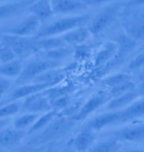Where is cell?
Returning a JSON list of instances; mask_svg holds the SVG:
<instances>
[{
  "mask_svg": "<svg viewBox=\"0 0 144 152\" xmlns=\"http://www.w3.org/2000/svg\"><path fill=\"white\" fill-rule=\"evenodd\" d=\"M92 16L88 14H77L71 15H63V17L51 21L41 29L36 34V37H45L50 36H61L66 32L79 26H87Z\"/></svg>",
  "mask_w": 144,
  "mask_h": 152,
  "instance_id": "cell-1",
  "label": "cell"
},
{
  "mask_svg": "<svg viewBox=\"0 0 144 152\" xmlns=\"http://www.w3.org/2000/svg\"><path fill=\"white\" fill-rule=\"evenodd\" d=\"M61 62L54 61L48 59H35L29 61L25 65L21 73L16 78L15 84L17 86L23 85L33 82L36 77L48 70L59 68Z\"/></svg>",
  "mask_w": 144,
  "mask_h": 152,
  "instance_id": "cell-2",
  "label": "cell"
},
{
  "mask_svg": "<svg viewBox=\"0 0 144 152\" xmlns=\"http://www.w3.org/2000/svg\"><path fill=\"white\" fill-rule=\"evenodd\" d=\"M37 37H20L1 33L0 41L8 45L15 52L17 57H25L33 52L38 51L36 48Z\"/></svg>",
  "mask_w": 144,
  "mask_h": 152,
  "instance_id": "cell-3",
  "label": "cell"
},
{
  "mask_svg": "<svg viewBox=\"0 0 144 152\" xmlns=\"http://www.w3.org/2000/svg\"><path fill=\"white\" fill-rule=\"evenodd\" d=\"M120 9V6L118 4L108 5L92 17L88 26L92 35H98L113 24L119 15Z\"/></svg>",
  "mask_w": 144,
  "mask_h": 152,
  "instance_id": "cell-4",
  "label": "cell"
},
{
  "mask_svg": "<svg viewBox=\"0 0 144 152\" xmlns=\"http://www.w3.org/2000/svg\"><path fill=\"white\" fill-rule=\"evenodd\" d=\"M114 41L118 44V49L114 59L103 68L105 72H108L113 68L119 66L138 45L137 41H136L126 32L119 34L115 37Z\"/></svg>",
  "mask_w": 144,
  "mask_h": 152,
  "instance_id": "cell-5",
  "label": "cell"
},
{
  "mask_svg": "<svg viewBox=\"0 0 144 152\" xmlns=\"http://www.w3.org/2000/svg\"><path fill=\"white\" fill-rule=\"evenodd\" d=\"M42 22L35 15L29 14L17 23L2 30V33L20 37H33L42 27Z\"/></svg>",
  "mask_w": 144,
  "mask_h": 152,
  "instance_id": "cell-6",
  "label": "cell"
},
{
  "mask_svg": "<svg viewBox=\"0 0 144 152\" xmlns=\"http://www.w3.org/2000/svg\"><path fill=\"white\" fill-rule=\"evenodd\" d=\"M111 98V95L108 94H97L92 95L83 104L81 105L77 112L72 116V119L76 122L83 121L91 114L95 112L97 110L106 104Z\"/></svg>",
  "mask_w": 144,
  "mask_h": 152,
  "instance_id": "cell-7",
  "label": "cell"
},
{
  "mask_svg": "<svg viewBox=\"0 0 144 152\" xmlns=\"http://www.w3.org/2000/svg\"><path fill=\"white\" fill-rule=\"evenodd\" d=\"M52 110L51 102L44 91L30 95L23 99L21 112L22 113H37L42 114Z\"/></svg>",
  "mask_w": 144,
  "mask_h": 152,
  "instance_id": "cell-8",
  "label": "cell"
},
{
  "mask_svg": "<svg viewBox=\"0 0 144 152\" xmlns=\"http://www.w3.org/2000/svg\"><path fill=\"white\" fill-rule=\"evenodd\" d=\"M112 135L121 142H144V122L132 123L126 127L114 131Z\"/></svg>",
  "mask_w": 144,
  "mask_h": 152,
  "instance_id": "cell-9",
  "label": "cell"
},
{
  "mask_svg": "<svg viewBox=\"0 0 144 152\" xmlns=\"http://www.w3.org/2000/svg\"><path fill=\"white\" fill-rule=\"evenodd\" d=\"M54 15H71L81 14L88 8L83 0H51Z\"/></svg>",
  "mask_w": 144,
  "mask_h": 152,
  "instance_id": "cell-10",
  "label": "cell"
},
{
  "mask_svg": "<svg viewBox=\"0 0 144 152\" xmlns=\"http://www.w3.org/2000/svg\"><path fill=\"white\" fill-rule=\"evenodd\" d=\"M52 86L47 83H36V82H32L29 83H25L23 85L17 86L10 94L8 99L5 101L9 102V101H16V100H23L26 97L32 95L34 94L39 93V92L44 91L47 88H50Z\"/></svg>",
  "mask_w": 144,
  "mask_h": 152,
  "instance_id": "cell-11",
  "label": "cell"
},
{
  "mask_svg": "<svg viewBox=\"0 0 144 152\" xmlns=\"http://www.w3.org/2000/svg\"><path fill=\"white\" fill-rule=\"evenodd\" d=\"M118 117V124L130 122L144 116V96L140 97L125 109L115 110Z\"/></svg>",
  "mask_w": 144,
  "mask_h": 152,
  "instance_id": "cell-12",
  "label": "cell"
},
{
  "mask_svg": "<svg viewBox=\"0 0 144 152\" xmlns=\"http://www.w3.org/2000/svg\"><path fill=\"white\" fill-rule=\"evenodd\" d=\"M27 133L12 127H6L0 130V148L9 150L20 144Z\"/></svg>",
  "mask_w": 144,
  "mask_h": 152,
  "instance_id": "cell-13",
  "label": "cell"
},
{
  "mask_svg": "<svg viewBox=\"0 0 144 152\" xmlns=\"http://www.w3.org/2000/svg\"><path fill=\"white\" fill-rule=\"evenodd\" d=\"M25 8L27 12L35 15L42 24L54 15L51 0H36L29 4Z\"/></svg>",
  "mask_w": 144,
  "mask_h": 152,
  "instance_id": "cell-14",
  "label": "cell"
},
{
  "mask_svg": "<svg viewBox=\"0 0 144 152\" xmlns=\"http://www.w3.org/2000/svg\"><path fill=\"white\" fill-rule=\"evenodd\" d=\"M97 132L92 128L85 127L72 140L71 145L75 151L78 152L88 151L93 146L97 138Z\"/></svg>",
  "mask_w": 144,
  "mask_h": 152,
  "instance_id": "cell-15",
  "label": "cell"
},
{
  "mask_svg": "<svg viewBox=\"0 0 144 152\" xmlns=\"http://www.w3.org/2000/svg\"><path fill=\"white\" fill-rule=\"evenodd\" d=\"M118 49V44L115 41L104 43L97 50L94 57V65L97 68L103 69L114 59Z\"/></svg>",
  "mask_w": 144,
  "mask_h": 152,
  "instance_id": "cell-16",
  "label": "cell"
},
{
  "mask_svg": "<svg viewBox=\"0 0 144 152\" xmlns=\"http://www.w3.org/2000/svg\"><path fill=\"white\" fill-rule=\"evenodd\" d=\"M91 36H92V33L88 26L87 27L86 26H83L76 27L61 35V37L68 45L76 47V46L84 44L86 42L89 40Z\"/></svg>",
  "mask_w": 144,
  "mask_h": 152,
  "instance_id": "cell-17",
  "label": "cell"
},
{
  "mask_svg": "<svg viewBox=\"0 0 144 152\" xmlns=\"http://www.w3.org/2000/svg\"><path fill=\"white\" fill-rule=\"evenodd\" d=\"M141 97L137 90L128 92L118 96L112 97L108 103L106 108L108 110H117L125 109L129 106L131 104L136 101L137 99Z\"/></svg>",
  "mask_w": 144,
  "mask_h": 152,
  "instance_id": "cell-18",
  "label": "cell"
},
{
  "mask_svg": "<svg viewBox=\"0 0 144 152\" xmlns=\"http://www.w3.org/2000/svg\"><path fill=\"white\" fill-rule=\"evenodd\" d=\"M23 63L20 59L0 64V76L7 78H17L23 70Z\"/></svg>",
  "mask_w": 144,
  "mask_h": 152,
  "instance_id": "cell-19",
  "label": "cell"
},
{
  "mask_svg": "<svg viewBox=\"0 0 144 152\" xmlns=\"http://www.w3.org/2000/svg\"><path fill=\"white\" fill-rule=\"evenodd\" d=\"M58 115H59V111L54 109L48 110L44 113H42L38 116L36 122L33 123V125L28 129L27 134H34L37 131H40L41 129H44L45 128H47Z\"/></svg>",
  "mask_w": 144,
  "mask_h": 152,
  "instance_id": "cell-20",
  "label": "cell"
},
{
  "mask_svg": "<svg viewBox=\"0 0 144 152\" xmlns=\"http://www.w3.org/2000/svg\"><path fill=\"white\" fill-rule=\"evenodd\" d=\"M68 45L63 40L61 36H50L45 37H40L36 40V48L37 50L47 51L51 49H57Z\"/></svg>",
  "mask_w": 144,
  "mask_h": 152,
  "instance_id": "cell-21",
  "label": "cell"
},
{
  "mask_svg": "<svg viewBox=\"0 0 144 152\" xmlns=\"http://www.w3.org/2000/svg\"><path fill=\"white\" fill-rule=\"evenodd\" d=\"M64 77H65V74L59 67V68L48 70L44 73H42V75L38 76L33 82L47 83L53 87V86L58 85L60 82L64 79Z\"/></svg>",
  "mask_w": 144,
  "mask_h": 152,
  "instance_id": "cell-22",
  "label": "cell"
},
{
  "mask_svg": "<svg viewBox=\"0 0 144 152\" xmlns=\"http://www.w3.org/2000/svg\"><path fill=\"white\" fill-rule=\"evenodd\" d=\"M26 6L27 3L25 0L0 4V20L15 15Z\"/></svg>",
  "mask_w": 144,
  "mask_h": 152,
  "instance_id": "cell-23",
  "label": "cell"
},
{
  "mask_svg": "<svg viewBox=\"0 0 144 152\" xmlns=\"http://www.w3.org/2000/svg\"><path fill=\"white\" fill-rule=\"evenodd\" d=\"M42 52H43L44 57L46 59L60 62L61 61H64L68 57L74 55L75 49L72 46L66 45L64 47H60V48L51 49V50H47V51H42Z\"/></svg>",
  "mask_w": 144,
  "mask_h": 152,
  "instance_id": "cell-24",
  "label": "cell"
},
{
  "mask_svg": "<svg viewBox=\"0 0 144 152\" xmlns=\"http://www.w3.org/2000/svg\"><path fill=\"white\" fill-rule=\"evenodd\" d=\"M121 146L122 142L113 136L93 145L87 152H118Z\"/></svg>",
  "mask_w": 144,
  "mask_h": 152,
  "instance_id": "cell-25",
  "label": "cell"
},
{
  "mask_svg": "<svg viewBox=\"0 0 144 152\" xmlns=\"http://www.w3.org/2000/svg\"><path fill=\"white\" fill-rule=\"evenodd\" d=\"M130 81H133L131 75H129L127 73L118 72L106 77L103 80L102 83L105 87L108 88L109 89H112L114 88L122 85V84L128 83Z\"/></svg>",
  "mask_w": 144,
  "mask_h": 152,
  "instance_id": "cell-26",
  "label": "cell"
},
{
  "mask_svg": "<svg viewBox=\"0 0 144 152\" xmlns=\"http://www.w3.org/2000/svg\"><path fill=\"white\" fill-rule=\"evenodd\" d=\"M68 122L67 121H65L64 118L59 119V120H55L54 119L53 122H51L48 125L47 128H45L44 132L42 134L41 140H47L54 137L55 135L61 133L65 128H66V124Z\"/></svg>",
  "mask_w": 144,
  "mask_h": 152,
  "instance_id": "cell-27",
  "label": "cell"
},
{
  "mask_svg": "<svg viewBox=\"0 0 144 152\" xmlns=\"http://www.w3.org/2000/svg\"><path fill=\"white\" fill-rule=\"evenodd\" d=\"M22 101H4L0 105V118H10L21 111Z\"/></svg>",
  "mask_w": 144,
  "mask_h": 152,
  "instance_id": "cell-28",
  "label": "cell"
},
{
  "mask_svg": "<svg viewBox=\"0 0 144 152\" xmlns=\"http://www.w3.org/2000/svg\"><path fill=\"white\" fill-rule=\"evenodd\" d=\"M40 115L37 113H23L13 121V126L17 129L25 131V129H29L33 125Z\"/></svg>",
  "mask_w": 144,
  "mask_h": 152,
  "instance_id": "cell-29",
  "label": "cell"
},
{
  "mask_svg": "<svg viewBox=\"0 0 144 152\" xmlns=\"http://www.w3.org/2000/svg\"><path fill=\"white\" fill-rule=\"evenodd\" d=\"M126 32L138 43L144 41V21H137L128 25Z\"/></svg>",
  "mask_w": 144,
  "mask_h": 152,
  "instance_id": "cell-30",
  "label": "cell"
},
{
  "mask_svg": "<svg viewBox=\"0 0 144 152\" xmlns=\"http://www.w3.org/2000/svg\"><path fill=\"white\" fill-rule=\"evenodd\" d=\"M69 91H70V87H58L57 85H55L44 90V93L48 98V99L50 100V102H52L57 98L68 94Z\"/></svg>",
  "mask_w": 144,
  "mask_h": 152,
  "instance_id": "cell-31",
  "label": "cell"
},
{
  "mask_svg": "<svg viewBox=\"0 0 144 152\" xmlns=\"http://www.w3.org/2000/svg\"><path fill=\"white\" fill-rule=\"evenodd\" d=\"M17 58L18 57L15 52L10 47L3 43V45L0 47V64L12 61Z\"/></svg>",
  "mask_w": 144,
  "mask_h": 152,
  "instance_id": "cell-32",
  "label": "cell"
},
{
  "mask_svg": "<svg viewBox=\"0 0 144 152\" xmlns=\"http://www.w3.org/2000/svg\"><path fill=\"white\" fill-rule=\"evenodd\" d=\"M144 67V51H141L137 55L133 57L129 62L127 68L130 72L137 71Z\"/></svg>",
  "mask_w": 144,
  "mask_h": 152,
  "instance_id": "cell-33",
  "label": "cell"
},
{
  "mask_svg": "<svg viewBox=\"0 0 144 152\" xmlns=\"http://www.w3.org/2000/svg\"><path fill=\"white\" fill-rule=\"evenodd\" d=\"M70 102H71V97L68 94H66L53 100L51 102V106H52V109L56 110L57 111L60 112L61 110H65L69 106Z\"/></svg>",
  "mask_w": 144,
  "mask_h": 152,
  "instance_id": "cell-34",
  "label": "cell"
},
{
  "mask_svg": "<svg viewBox=\"0 0 144 152\" xmlns=\"http://www.w3.org/2000/svg\"><path fill=\"white\" fill-rule=\"evenodd\" d=\"M11 87V81L9 78L0 76V100L4 97Z\"/></svg>",
  "mask_w": 144,
  "mask_h": 152,
  "instance_id": "cell-35",
  "label": "cell"
},
{
  "mask_svg": "<svg viewBox=\"0 0 144 152\" xmlns=\"http://www.w3.org/2000/svg\"><path fill=\"white\" fill-rule=\"evenodd\" d=\"M112 1L113 0H85V3L87 7L100 6V5H105Z\"/></svg>",
  "mask_w": 144,
  "mask_h": 152,
  "instance_id": "cell-36",
  "label": "cell"
},
{
  "mask_svg": "<svg viewBox=\"0 0 144 152\" xmlns=\"http://www.w3.org/2000/svg\"><path fill=\"white\" fill-rule=\"evenodd\" d=\"M136 90L139 94V95L141 97H143L144 96V79H142L141 83L137 85L136 88Z\"/></svg>",
  "mask_w": 144,
  "mask_h": 152,
  "instance_id": "cell-37",
  "label": "cell"
},
{
  "mask_svg": "<svg viewBox=\"0 0 144 152\" xmlns=\"http://www.w3.org/2000/svg\"><path fill=\"white\" fill-rule=\"evenodd\" d=\"M11 122L10 118H0V130L8 127Z\"/></svg>",
  "mask_w": 144,
  "mask_h": 152,
  "instance_id": "cell-38",
  "label": "cell"
},
{
  "mask_svg": "<svg viewBox=\"0 0 144 152\" xmlns=\"http://www.w3.org/2000/svg\"><path fill=\"white\" fill-rule=\"evenodd\" d=\"M128 4L131 6H144V0H131Z\"/></svg>",
  "mask_w": 144,
  "mask_h": 152,
  "instance_id": "cell-39",
  "label": "cell"
},
{
  "mask_svg": "<svg viewBox=\"0 0 144 152\" xmlns=\"http://www.w3.org/2000/svg\"><path fill=\"white\" fill-rule=\"evenodd\" d=\"M126 152H144V149H132Z\"/></svg>",
  "mask_w": 144,
  "mask_h": 152,
  "instance_id": "cell-40",
  "label": "cell"
},
{
  "mask_svg": "<svg viewBox=\"0 0 144 152\" xmlns=\"http://www.w3.org/2000/svg\"><path fill=\"white\" fill-rule=\"evenodd\" d=\"M0 152H9V150H5V149H3V148H0Z\"/></svg>",
  "mask_w": 144,
  "mask_h": 152,
  "instance_id": "cell-41",
  "label": "cell"
},
{
  "mask_svg": "<svg viewBox=\"0 0 144 152\" xmlns=\"http://www.w3.org/2000/svg\"><path fill=\"white\" fill-rule=\"evenodd\" d=\"M26 1V3H27V5L31 4V3H32V2H34V1H36V0H25Z\"/></svg>",
  "mask_w": 144,
  "mask_h": 152,
  "instance_id": "cell-42",
  "label": "cell"
},
{
  "mask_svg": "<svg viewBox=\"0 0 144 152\" xmlns=\"http://www.w3.org/2000/svg\"><path fill=\"white\" fill-rule=\"evenodd\" d=\"M140 51H144V43L142 45V47H141V49H140Z\"/></svg>",
  "mask_w": 144,
  "mask_h": 152,
  "instance_id": "cell-43",
  "label": "cell"
},
{
  "mask_svg": "<svg viewBox=\"0 0 144 152\" xmlns=\"http://www.w3.org/2000/svg\"><path fill=\"white\" fill-rule=\"evenodd\" d=\"M141 78H142V79H144V74H143V75H142V77H141Z\"/></svg>",
  "mask_w": 144,
  "mask_h": 152,
  "instance_id": "cell-44",
  "label": "cell"
},
{
  "mask_svg": "<svg viewBox=\"0 0 144 152\" xmlns=\"http://www.w3.org/2000/svg\"><path fill=\"white\" fill-rule=\"evenodd\" d=\"M70 152H78V151H75V150H74V151H70Z\"/></svg>",
  "mask_w": 144,
  "mask_h": 152,
  "instance_id": "cell-45",
  "label": "cell"
},
{
  "mask_svg": "<svg viewBox=\"0 0 144 152\" xmlns=\"http://www.w3.org/2000/svg\"><path fill=\"white\" fill-rule=\"evenodd\" d=\"M83 1H85V0H83Z\"/></svg>",
  "mask_w": 144,
  "mask_h": 152,
  "instance_id": "cell-46",
  "label": "cell"
}]
</instances>
